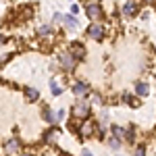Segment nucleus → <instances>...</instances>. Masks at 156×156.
<instances>
[{"label": "nucleus", "mask_w": 156, "mask_h": 156, "mask_svg": "<svg viewBox=\"0 0 156 156\" xmlns=\"http://www.w3.org/2000/svg\"><path fill=\"white\" fill-rule=\"evenodd\" d=\"M94 127H96V125H92V123H83L81 129H79V135H81V137H92V135L96 133Z\"/></svg>", "instance_id": "9"}, {"label": "nucleus", "mask_w": 156, "mask_h": 156, "mask_svg": "<svg viewBox=\"0 0 156 156\" xmlns=\"http://www.w3.org/2000/svg\"><path fill=\"white\" fill-rule=\"evenodd\" d=\"M135 94H137V96H148V94H150V85L148 83H144V81H137V83H135Z\"/></svg>", "instance_id": "11"}, {"label": "nucleus", "mask_w": 156, "mask_h": 156, "mask_svg": "<svg viewBox=\"0 0 156 156\" xmlns=\"http://www.w3.org/2000/svg\"><path fill=\"white\" fill-rule=\"evenodd\" d=\"M0 44H6V36H0Z\"/></svg>", "instance_id": "26"}, {"label": "nucleus", "mask_w": 156, "mask_h": 156, "mask_svg": "<svg viewBox=\"0 0 156 156\" xmlns=\"http://www.w3.org/2000/svg\"><path fill=\"white\" fill-rule=\"evenodd\" d=\"M123 137H125L127 142H133V140H135V131H133V129H125V135H123Z\"/></svg>", "instance_id": "20"}, {"label": "nucleus", "mask_w": 156, "mask_h": 156, "mask_svg": "<svg viewBox=\"0 0 156 156\" xmlns=\"http://www.w3.org/2000/svg\"><path fill=\"white\" fill-rule=\"evenodd\" d=\"M90 115H92V108H90L87 102H81V100H79V102L73 106V117H75V119H87Z\"/></svg>", "instance_id": "2"}, {"label": "nucleus", "mask_w": 156, "mask_h": 156, "mask_svg": "<svg viewBox=\"0 0 156 156\" xmlns=\"http://www.w3.org/2000/svg\"><path fill=\"white\" fill-rule=\"evenodd\" d=\"M69 52H71V54H73L77 60H83V56H85V48L81 46V44H75V46H71V50H69Z\"/></svg>", "instance_id": "10"}, {"label": "nucleus", "mask_w": 156, "mask_h": 156, "mask_svg": "<svg viewBox=\"0 0 156 156\" xmlns=\"http://www.w3.org/2000/svg\"><path fill=\"white\" fill-rule=\"evenodd\" d=\"M87 36L92 37V40H96V42H100V40L104 37V27H102L100 23H96V21H94V23L87 27Z\"/></svg>", "instance_id": "3"}, {"label": "nucleus", "mask_w": 156, "mask_h": 156, "mask_svg": "<svg viewBox=\"0 0 156 156\" xmlns=\"http://www.w3.org/2000/svg\"><path fill=\"white\" fill-rule=\"evenodd\" d=\"M19 150H21L19 140H11V142H6V146H4V152H6L9 156H17V154H19Z\"/></svg>", "instance_id": "6"}, {"label": "nucleus", "mask_w": 156, "mask_h": 156, "mask_svg": "<svg viewBox=\"0 0 156 156\" xmlns=\"http://www.w3.org/2000/svg\"><path fill=\"white\" fill-rule=\"evenodd\" d=\"M73 94H75V96H79V98L90 96V85L85 83V81H77V83L73 85Z\"/></svg>", "instance_id": "5"}, {"label": "nucleus", "mask_w": 156, "mask_h": 156, "mask_svg": "<svg viewBox=\"0 0 156 156\" xmlns=\"http://www.w3.org/2000/svg\"><path fill=\"white\" fill-rule=\"evenodd\" d=\"M25 96H27V100H34L36 102L37 98H40V92H37L36 87H25Z\"/></svg>", "instance_id": "15"}, {"label": "nucleus", "mask_w": 156, "mask_h": 156, "mask_svg": "<svg viewBox=\"0 0 156 156\" xmlns=\"http://www.w3.org/2000/svg\"><path fill=\"white\" fill-rule=\"evenodd\" d=\"M77 12H79V6H77V4H73V6H71V15H77Z\"/></svg>", "instance_id": "24"}, {"label": "nucleus", "mask_w": 156, "mask_h": 156, "mask_svg": "<svg viewBox=\"0 0 156 156\" xmlns=\"http://www.w3.org/2000/svg\"><path fill=\"white\" fill-rule=\"evenodd\" d=\"M58 60H60V67H62L65 71H69V73H71L73 69L77 67V62H79V60L75 58V56H73L69 50H67V52H62V54L58 56Z\"/></svg>", "instance_id": "1"}, {"label": "nucleus", "mask_w": 156, "mask_h": 156, "mask_svg": "<svg viewBox=\"0 0 156 156\" xmlns=\"http://www.w3.org/2000/svg\"><path fill=\"white\" fill-rule=\"evenodd\" d=\"M52 21H54V23H58V21H62V15H60V12H56V15L52 17Z\"/></svg>", "instance_id": "22"}, {"label": "nucleus", "mask_w": 156, "mask_h": 156, "mask_svg": "<svg viewBox=\"0 0 156 156\" xmlns=\"http://www.w3.org/2000/svg\"><path fill=\"white\" fill-rule=\"evenodd\" d=\"M123 100H125L129 106H140V100H137V98H131L129 94H123Z\"/></svg>", "instance_id": "18"}, {"label": "nucleus", "mask_w": 156, "mask_h": 156, "mask_svg": "<svg viewBox=\"0 0 156 156\" xmlns=\"http://www.w3.org/2000/svg\"><path fill=\"white\" fill-rule=\"evenodd\" d=\"M50 90H52V96H60V94H62V90L58 87V83H56L54 79H50Z\"/></svg>", "instance_id": "17"}, {"label": "nucleus", "mask_w": 156, "mask_h": 156, "mask_svg": "<svg viewBox=\"0 0 156 156\" xmlns=\"http://www.w3.org/2000/svg\"><path fill=\"white\" fill-rule=\"evenodd\" d=\"M21 156H31V154H21Z\"/></svg>", "instance_id": "27"}, {"label": "nucleus", "mask_w": 156, "mask_h": 156, "mask_svg": "<svg viewBox=\"0 0 156 156\" xmlns=\"http://www.w3.org/2000/svg\"><path fill=\"white\" fill-rule=\"evenodd\" d=\"M42 117H44V121H46V123H50V127H54V123H56V112H54V110H52V108H44V110H42Z\"/></svg>", "instance_id": "7"}, {"label": "nucleus", "mask_w": 156, "mask_h": 156, "mask_svg": "<svg viewBox=\"0 0 156 156\" xmlns=\"http://www.w3.org/2000/svg\"><path fill=\"white\" fill-rule=\"evenodd\" d=\"M62 23L67 25L69 29H77V27H79V21L75 19V15H65V17H62Z\"/></svg>", "instance_id": "12"}, {"label": "nucleus", "mask_w": 156, "mask_h": 156, "mask_svg": "<svg viewBox=\"0 0 156 156\" xmlns=\"http://www.w3.org/2000/svg\"><path fill=\"white\" fill-rule=\"evenodd\" d=\"M110 133H112L115 137L123 140V135H125V129H123V127H119V125H110Z\"/></svg>", "instance_id": "16"}, {"label": "nucleus", "mask_w": 156, "mask_h": 156, "mask_svg": "<svg viewBox=\"0 0 156 156\" xmlns=\"http://www.w3.org/2000/svg\"><path fill=\"white\" fill-rule=\"evenodd\" d=\"M81 156H94V154H92L90 150H83V152H81Z\"/></svg>", "instance_id": "25"}, {"label": "nucleus", "mask_w": 156, "mask_h": 156, "mask_svg": "<svg viewBox=\"0 0 156 156\" xmlns=\"http://www.w3.org/2000/svg\"><path fill=\"white\" fill-rule=\"evenodd\" d=\"M135 156H146V148L144 146H137V148H135Z\"/></svg>", "instance_id": "21"}, {"label": "nucleus", "mask_w": 156, "mask_h": 156, "mask_svg": "<svg viewBox=\"0 0 156 156\" xmlns=\"http://www.w3.org/2000/svg\"><path fill=\"white\" fill-rule=\"evenodd\" d=\"M56 119H65V110H56Z\"/></svg>", "instance_id": "23"}, {"label": "nucleus", "mask_w": 156, "mask_h": 156, "mask_svg": "<svg viewBox=\"0 0 156 156\" xmlns=\"http://www.w3.org/2000/svg\"><path fill=\"white\" fill-rule=\"evenodd\" d=\"M85 15H87V19H92V21H98L100 17H102V6L96 4V2H92V4H87V9H85Z\"/></svg>", "instance_id": "4"}, {"label": "nucleus", "mask_w": 156, "mask_h": 156, "mask_svg": "<svg viewBox=\"0 0 156 156\" xmlns=\"http://www.w3.org/2000/svg\"><path fill=\"white\" fill-rule=\"evenodd\" d=\"M56 140H58V129H50V131L44 135V142H46V144H56Z\"/></svg>", "instance_id": "13"}, {"label": "nucleus", "mask_w": 156, "mask_h": 156, "mask_svg": "<svg viewBox=\"0 0 156 156\" xmlns=\"http://www.w3.org/2000/svg\"><path fill=\"white\" fill-rule=\"evenodd\" d=\"M108 146H110L112 150H119V148H121V140H119V137H115V135H112V137L108 140Z\"/></svg>", "instance_id": "19"}, {"label": "nucleus", "mask_w": 156, "mask_h": 156, "mask_svg": "<svg viewBox=\"0 0 156 156\" xmlns=\"http://www.w3.org/2000/svg\"><path fill=\"white\" fill-rule=\"evenodd\" d=\"M123 15H125V17H133V15H137V2L129 0V2L123 6Z\"/></svg>", "instance_id": "8"}, {"label": "nucleus", "mask_w": 156, "mask_h": 156, "mask_svg": "<svg viewBox=\"0 0 156 156\" xmlns=\"http://www.w3.org/2000/svg\"><path fill=\"white\" fill-rule=\"evenodd\" d=\"M52 25H40L37 27V36H42V37H46V36H52Z\"/></svg>", "instance_id": "14"}]
</instances>
